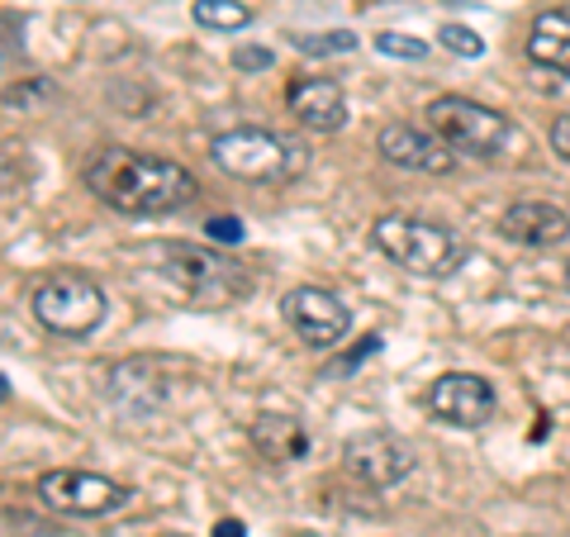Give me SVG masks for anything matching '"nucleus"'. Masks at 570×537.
<instances>
[{
  "label": "nucleus",
  "mask_w": 570,
  "mask_h": 537,
  "mask_svg": "<svg viewBox=\"0 0 570 537\" xmlns=\"http://www.w3.org/2000/svg\"><path fill=\"white\" fill-rule=\"evenodd\" d=\"M438 43L448 52H456V58H485V39H480L475 29H466V25H442Z\"/></svg>",
  "instance_id": "f3484780"
},
{
  "label": "nucleus",
  "mask_w": 570,
  "mask_h": 537,
  "mask_svg": "<svg viewBox=\"0 0 570 537\" xmlns=\"http://www.w3.org/2000/svg\"><path fill=\"white\" fill-rule=\"evenodd\" d=\"M428 404H433V414L452 428H480L494 419V385L485 375L475 371H448L438 375L433 390H428Z\"/></svg>",
  "instance_id": "1a4fd4ad"
},
{
  "label": "nucleus",
  "mask_w": 570,
  "mask_h": 537,
  "mask_svg": "<svg viewBox=\"0 0 570 537\" xmlns=\"http://www.w3.org/2000/svg\"><path fill=\"white\" fill-rule=\"evenodd\" d=\"M551 153H557L561 163H570V115H561L551 124Z\"/></svg>",
  "instance_id": "4be33fe9"
},
{
  "label": "nucleus",
  "mask_w": 570,
  "mask_h": 537,
  "mask_svg": "<svg viewBox=\"0 0 570 537\" xmlns=\"http://www.w3.org/2000/svg\"><path fill=\"white\" fill-rule=\"evenodd\" d=\"M376 148L385 153V163H395L404 172H423V176H448L456 167V153L442 143L433 129H414V124H385Z\"/></svg>",
  "instance_id": "9b49d317"
},
{
  "label": "nucleus",
  "mask_w": 570,
  "mask_h": 537,
  "mask_svg": "<svg viewBox=\"0 0 570 537\" xmlns=\"http://www.w3.org/2000/svg\"><path fill=\"white\" fill-rule=\"evenodd\" d=\"M343 467L352 480H362L371 490H390L414 471V457L395 433H362L343 447Z\"/></svg>",
  "instance_id": "9d476101"
},
{
  "label": "nucleus",
  "mask_w": 570,
  "mask_h": 537,
  "mask_svg": "<svg viewBox=\"0 0 570 537\" xmlns=\"http://www.w3.org/2000/svg\"><path fill=\"white\" fill-rule=\"evenodd\" d=\"M234 62H238L243 71H266V67H272L276 58H272V52H266V48H238V52H234Z\"/></svg>",
  "instance_id": "aec40b11"
},
{
  "label": "nucleus",
  "mask_w": 570,
  "mask_h": 537,
  "mask_svg": "<svg viewBox=\"0 0 570 537\" xmlns=\"http://www.w3.org/2000/svg\"><path fill=\"white\" fill-rule=\"evenodd\" d=\"M205 228H209V238H214V243H238V238H243V224H238V219H228V214H224V219H209Z\"/></svg>",
  "instance_id": "412c9836"
},
{
  "label": "nucleus",
  "mask_w": 570,
  "mask_h": 537,
  "mask_svg": "<svg viewBox=\"0 0 570 537\" xmlns=\"http://www.w3.org/2000/svg\"><path fill=\"white\" fill-rule=\"evenodd\" d=\"M190 14H195V25H205L214 33H238L253 25V10L243 0H195Z\"/></svg>",
  "instance_id": "dca6fc26"
},
{
  "label": "nucleus",
  "mask_w": 570,
  "mask_h": 537,
  "mask_svg": "<svg viewBox=\"0 0 570 537\" xmlns=\"http://www.w3.org/2000/svg\"><path fill=\"white\" fill-rule=\"evenodd\" d=\"M295 48L299 52H352L356 48V33H347V29H333V33H295Z\"/></svg>",
  "instance_id": "6ab92c4d"
},
{
  "label": "nucleus",
  "mask_w": 570,
  "mask_h": 537,
  "mask_svg": "<svg viewBox=\"0 0 570 537\" xmlns=\"http://www.w3.org/2000/svg\"><path fill=\"white\" fill-rule=\"evenodd\" d=\"M371 238L390 262H400L414 276H448L466 257V247L448 224L419 219V214H381Z\"/></svg>",
  "instance_id": "7ed1b4c3"
},
{
  "label": "nucleus",
  "mask_w": 570,
  "mask_h": 537,
  "mask_svg": "<svg viewBox=\"0 0 570 537\" xmlns=\"http://www.w3.org/2000/svg\"><path fill=\"white\" fill-rule=\"evenodd\" d=\"M214 167L238 176V182H262V186H281L295 182L309 167V148L295 138H281L272 129H228L209 143Z\"/></svg>",
  "instance_id": "f03ea898"
},
{
  "label": "nucleus",
  "mask_w": 570,
  "mask_h": 537,
  "mask_svg": "<svg viewBox=\"0 0 570 537\" xmlns=\"http://www.w3.org/2000/svg\"><path fill=\"white\" fill-rule=\"evenodd\" d=\"M39 495L48 509L58 514H77V518H100L115 514L134 499V490H124L119 480L96 476V471H43L39 476Z\"/></svg>",
  "instance_id": "0eeeda50"
},
{
  "label": "nucleus",
  "mask_w": 570,
  "mask_h": 537,
  "mask_svg": "<svg viewBox=\"0 0 570 537\" xmlns=\"http://www.w3.org/2000/svg\"><path fill=\"white\" fill-rule=\"evenodd\" d=\"M499 228H504V238L523 243V247H557L570 238V214L547 201H519L504 209Z\"/></svg>",
  "instance_id": "ddd939ff"
},
{
  "label": "nucleus",
  "mask_w": 570,
  "mask_h": 537,
  "mask_svg": "<svg viewBox=\"0 0 570 537\" xmlns=\"http://www.w3.org/2000/svg\"><path fill=\"white\" fill-rule=\"evenodd\" d=\"M566 285H570V266H566Z\"/></svg>",
  "instance_id": "b1692460"
},
{
  "label": "nucleus",
  "mask_w": 570,
  "mask_h": 537,
  "mask_svg": "<svg viewBox=\"0 0 570 537\" xmlns=\"http://www.w3.org/2000/svg\"><path fill=\"white\" fill-rule=\"evenodd\" d=\"M291 115L305 124V129H318V134H333L347 124V100H343V86L328 81V77H299L291 81Z\"/></svg>",
  "instance_id": "f8f14e48"
},
{
  "label": "nucleus",
  "mask_w": 570,
  "mask_h": 537,
  "mask_svg": "<svg viewBox=\"0 0 570 537\" xmlns=\"http://www.w3.org/2000/svg\"><path fill=\"white\" fill-rule=\"evenodd\" d=\"M167 281L181 285V295L195 300L200 310H228L253 291V276L247 266L214 253V247H190V243H171L167 247Z\"/></svg>",
  "instance_id": "20e7f679"
},
{
  "label": "nucleus",
  "mask_w": 570,
  "mask_h": 537,
  "mask_svg": "<svg viewBox=\"0 0 570 537\" xmlns=\"http://www.w3.org/2000/svg\"><path fill=\"white\" fill-rule=\"evenodd\" d=\"M428 129H433L452 153H471V157H494L513 143V124L490 110V105H475L466 96H438L423 110Z\"/></svg>",
  "instance_id": "423d86ee"
},
{
  "label": "nucleus",
  "mask_w": 570,
  "mask_h": 537,
  "mask_svg": "<svg viewBox=\"0 0 570 537\" xmlns=\"http://www.w3.org/2000/svg\"><path fill=\"white\" fill-rule=\"evenodd\" d=\"M105 310H110V300L81 272H52L33 291V319L58 338H91L105 324Z\"/></svg>",
  "instance_id": "39448f33"
},
{
  "label": "nucleus",
  "mask_w": 570,
  "mask_h": 537,
  "mask_svg": "<svg viewBox=\"0 0 570 537\" xmlns=\"http://www.w3.org/2000/svg\"><path fill=\"white\" fill-rule=\"evenodd\" d=\"M214 537H247V533H243V524H238V518H224V524L214 528Z\"/></svg>",
  "instance_id": "5701e85b"
},
{
  "label": "nucleus",
  "mask_w": 570,
  "mask_h": 537,
  "mask_svg": "<svg viewBox=\"0 0 570 537\" xmlns=\"http://www.w3.org/2000/svg\"><path fill=\"white\" fill-rule=\"evenodd\" d=\"M86 191L119 214H171L195 201V176L171 157L134 153V148H100L86 163Z\"/></svg>",
  "instance_id": "f257e3e1"
},
{
  "label": "nucleus",
  "mask_w": 570,
  "mask_h": 537,
  "mask_svg": "<svg viewBox=\"0 0 570 537\" xmlns=\"http://www.w3.org/2000/svg\"><path fill=\"white\" fill-rule=\"evenodd\" d=\"M281 319L291 324L299 343H309V348H333L337 338L352 329L347 304L333 291H324V285H295V291L281 300Z\"/></svg>",
  "instance_id": "6e6552de"
},
{
  "label": "nucleus",
  "mask_w": 570,
  "mask_h": 537,
  "mask_svg": "<svg viewBox=\"0 0 570 537\" xmlns=\"http://www.w3.org/2000/svg\"><path fill=\"white\" fill-rule=\"evenodd\" d=\"M528 58L570 77V10H547L528 33Z\"/></svg>",
  "instance_id": "2eb2a0df"
},
{
  "label": "nucleus",
  "mask_w": 570,
  "mask_h": 537,
  "mask_svg": "<svg viewBox=\"0 0 570 537\" xmlns=\"http://www.w3.org/2000/svg\"><path fill=\"white\" fill-rule=\"evenodd\" d=\"M247 438H253V447L266 461H299V457H309L305 423L291 419V414H257L253 428H247Z\"/></svg>",
  "instance_id": "4468645a"
},
{
  "label": "nucleus",
  "mask_w": 570,
  "mask_h": 537,
  "mask_svg": "<svg viewBox=\"0 0 570 537\" xmlns=\"http://www.w3.org/2000/svg\"><path fill=\"white\" fill-rule=\"evenodd\" d=\"M376 48L385 52V58H404V62H423L428 58V43L423 39H414V33H395V29L376 33Z\"/></svg>",
  "instance_id": "a211bd4d"
}]
</instances>
